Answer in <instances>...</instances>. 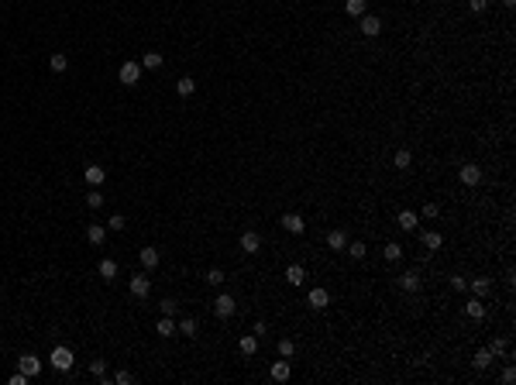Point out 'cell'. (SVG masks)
<instances>
[{
    "instance_id": "obj_1",
    "label": "cell",
    "mask_w": 516,
    "mask_h": 385,
    "mask_svg": "<svg viewBox=\"0 0 516 385\" xmlns=\"http://www.w3.org/2000/svg\"><path fill=\"white\" fill-rule=\"evenodd\" d=\"M48 361H52V368H55V372H69L76 358H72V351H69V348H62V344H59V348H52Z\"/></svg>"
},
{
    "instance_id": "obj_2",
    "label": "cell",
    "mask_w": 516,
    "mask_h": 385,
    "mask_svg": "<svg viewBox=\"0 0 516 385\" xmlns=\"http://www.w3.org/2000/svg\"><path fill=\"white\" fill-rule=\"evenodd\" d=\"M234 310H238V299H234V296H227V293H220L217 299H214V313H217L220 320H227V317H234Z\"/></svg>"
},
{
    "instance_id": "obj_3",
    "label": "cell",
    "mask_w": 516,
    "mask_h": 385,
    "mask_svg": "<svg viewBox=\"0 0 516 385\" xmlns=\"http://www.w3.org/2000/svg\"><path fill=\"white\" fill-rule=\"evenodd\" d=\"M17 372H24L28 378H34V375L42 372V358H34V354H21V361H17Z\"/></svg>"
},
{
    "instance_id": "obj_4",
    "label": "cell",
    "mask_w": 516,
    "mask_h": 385,
    "mask_svg": "<svg viewBox=\"0 0 516 385\" xmlns=\"http://www.w3.org/2000/svg\"><path fill=\"white\" fill-rule=\"evenodd\" d=\"M458 179L465 182V186H479V182H482V169L468 162V165H461V169H458Z\"/></svg>"
},
{
    "instance_id": "obj_5",
    "label": "cell",
    "mask_w": 516,
    "mask_h": 385,
    "mask_svg": "<svg viewBox=\"0 0 516 385\" xmlns=\"http://www.w3.org/2000/svg\"><path fill=\"white\" fill-rule=\"evenodd\" d=\"M307 303H310V310H327L331 306V293L327 289H310Z\"/></svg>"
},
{
    "instance_id": "obj_6",
    "label": "cell",
    "mask_w": 516,
    "mask_h": 385,
    "mask_svg": "<svg viewBox=\"0 0 516 385\" xmlns=\"http://www.w3.org/2000/svg\"><path fill=\"white\" fill-rule=\"evenodd\" d=\"M358 28H361L365 38H375V34L382 31V21H378L375 14H361V24H358Z\"/></svg>"
},
{
    "instance_id": "obj_7",
    "label": "cell",
    "mask_w": 516,
    "mask_h": 385,
    "mask_svg": "<svg viewBox=\"0 0 516 385\" xmlns=\"http://www.w3.org/2000/svg\"><path fill=\"white\" fill-rule=\"evenodd\" d=\"M138 80H141V66H138V62H124V66H121V83H124V86H135Z\"/></svg>"
},
{
    "instance_id": "obj_8",
    "label": "cell",
    "mask_w": 516,
    "mask_h": 385,
    "mask_svg": "<svg viewBox=\"0 0 516 385\" xmlns=\"http://www.w3.org/2000/svg\"><path fill=\"white\" fill-rule=\"evenodd\" d=\"M241 251H248V255L262 251V238H258V230H244V234H241Z\"/></svg>"
},
{
    "instance_id": "obj_9",
    "label": "cell",
    "mask_w": 516,
    "mask_h": 385,
    "mask_svg": "<svg viewBox=\"0 0 516 385\" xmlns=\"http://www.w3.org/2000/svg\"><path fill=\"white\" fill-rule=\"evenodd\" d=\"M138 261H141V265L151 272V268H159L162 255H159V248H141V251H138Z\"/></svg>"
},
{
    "instance_id": "obj_10",
    "label": "cell",
    "mask_w": 516,
    "mask_h": 385,
    "mask_svg": "<svg viewBox=\"0 0 516 385\" xmlns=\"http://www.w3.org/2000/svg\"><path fill=\"white\" fill-rule=\"evenodd\" d=\"M131 293H135L138 299H145V296L151 293V282H148V275H131Z\"/></svg>"
},
{
    "instance_id": "obj_11",
    "label": "cell",
    "mask_w": 516,
    "mask_h": 385,
    "mask_svg": "<svg viewBox=\"0 0 516 385\" xmlns=\"http://www.w3.org/2000/svg\"><path fill=\"white\" fill-rule=\"evenodd\" d=\"M83 179L90 182V186H100V182L107 179V172H103L100 165H86V169H83Z\"/></svg>"
},
{
    "instance_id": "obj_12",
    "label": "cell",
    "mask_w": 516,
    "mask_h": 385,
    "mask_svg": "<svg viewBox=\"0 0 516 385\" xmlns=\"http://www.w3.org/2000/svg\"><path fill=\"white\" fill-rule=\"evenodd\" d=\"M396 224H399L403 230H416V224H420V217L413 214V210H399V217H396Z\"/></svg>"
},
{
    "instance_id": "obj_13",
    "label": "cell",
    "mask_w": 516,
    "mask_h": 385,
    "mask_svg": "<svg viewBox=\"0 0 516 385\" xmlns=\"http://www.w3.org/2000/svg\"><path fill=\"white\" fill-rule=\"evenodd\" d=\"M282 227H286L289 234H303V227H307V224H303V217H299V214H286V217H282Z\"/></svg>"
},
{
    "instance_id": "obj_14",
    "label": "cell",
    "mask_w": 516,
    "mask_h": 385,
    "mask_svg": "<svg viewBox=\"0 0 516 385\" xmlns=\"http://www.w3.org/2000/svg\"><path fill=\"white\" fill-rule=\"evenodd\" d=\"M176 334H186V337H196V334H200V323H196L193 317H186V320H179V323H176Z\"/></svg>"
},
{
    "instance_id": "obj_15",
    "label": "cell",
    "mask_w": 516,
    "mask_h": 385,
    "mask_svg": "<svg viewBox=\"0 0 516 385\" xmlns=\"http://www.w3.org/2000/svg\"><path fill=\"white\" fill-rule=\"evenodd\" d=\"M327 244H331V251H344L348 248V234H344V230H331V234H327Z\"/></svg>"
},
{
    "instance_id": "obj_16",
    "label": "cell",
    "mask_w": 516,
    "mask_h": 385,
    "mask_svg": "<svg viewBox=\"0 0 516 385\" xmlns=\"http://www.w3.org/2000/svg\"><path fill=\"white\" fill-rule=\"evenodd\" d=\"M269 375H272L275 382H286V378H289V361H286V358H279V361L272 364V372H269Z\"/></svg>"
},
{
    "instance_id": "obj_17",
    "label": "cell",
    "mask_w": 516,
    "mask_h": 385,
    "mask_svg": "<svg viewBox=\"0 0 516 385\" xmlns=\"http://www.w3.org/2000/svg\"><path fill=\"white\" fill-rule=\"evenodd\" d=\"M303 279H307L303 265H289V268H286V282L289 285H303Z\"/></svg>"
},
{
    "instance_id": "obj_18",
    "label": "cell",
    "mask_w": 516,
    "mask_h": 385,
    "mask_svg": "<svg viewBox=\"0 0 516 385\" xmlns=\"http://www.w3.org/2000/svg\"><path fill=\"white\" fill-rule=\"evenodd\" d=\"M86 241H90V244H103V241H107V227L93 224L90 230H86Z\"/></svg>"
},
{
    "instance_id": "obj_19",
    "label": "cell",
    "mask_w": 516,
    "mask_h": 385,
    "mask_svg": "<svg viewBox=\"0 0 516 385\" xmlns=\"http://www.w3.org/2000/svg\"><path fill=\"white\" fill-rule=\"evenodd\" d=\"M155 334H159V337H172V334H176V323H172V317H162L159 323H155Z\"/></svg>"
},
{
    "instance_id": "obj_20",
    "label": "cell",
    "mask_w": 516,
    "mask_h": 385,
    "mask_svg": "<svg viewBox=\"0 0 516 385\" xmlns=\"http://www.w3.org/2000/svg\"><path fill=\"white\" fill-rule=\"evenodd\" d=\"M392 165H396V169H399V172H406V169H410V165H413V155H410V151H406V148H403V151H396V159H392Z\"/></svg>"
},
{
    "instance_id": "obj_21",
    "label": "cell",
    "mask_w": 516,
    "mask_h": 385,
    "mask_svg": "<svg viewBox=\"0 0 516 385\" xmlns=\"http://www.w3.org/2000/svg\"><path fill=\"white\" fill-rule=\"evenodd\" d=\"M399 285L406 289V293H416V289H420V275H416V272H406V275L399 279Z\"/></svg>"
},
{
    "instance_id": "obj_22",
    "label": "cell",
    "mask_w": 516,
    "mask_h": 385,
    "mask_svg": "<svg viewBox=\"0 0 516 385\" xmlns=\"http://www.w3.org/2000/svg\"><path fill=\"white\" fill-rule=\"evenodd\" d=\"M100 275L107 279V282H114V279H117V265H114L110 258H103V261H100Z\"/></svg>"
},
{
    "instance_id": "obj_23",
    "label": "cell",
    "mask_w": 516,
    "mask_h": 385,
    "mask_svg": "<svg viewBox=\"0 0 516 385\" xmlns=\"http://www.w3.org/2000/svg\"><path fill=\"white\" fill-rule=\"evenodd\" d=\"M238 344H241V351H244V354H255V351H258V337H255V334H244Z\"/></svg>"
},
{
    "instance_id": "obj_24",
    "label": "cell",
    "mask_w": 516,
    "mask_h": 385,
    "mask_svg": "<svg viewBox=\"0 0 516 385\" xmlns=\"http://www.w3.org/2000/svg\"><path fill=\"white\" fill-rule=\"evenodd\" d=\"M193 90H196V83L189 80V76H183V80L176 83V93H179V97H193Z\"/></svg>"
},
{
    "instance_id": "obj_25",
    "label": "cell",
    "mask_w": 516,
    "mask_h": 385,
    "mask_svg": "<svg viewBox=\"0 0 516 385\" xmlns=\"http://www.w3.org/2000/svg\"><path fill=\"white\" fill-rule=\"evenodd\" d=\"M441 241H444V238H441V230H424V244H427L430 251L441 248Z\"/></svg>"
},
{
    "instance_id": "obj_26",
    "label": "cell",
    "mask_w": 516,
    "mask_h": 385,
    "mask_svg": "<svg viewBox=\"0 0 516 385\" xmlns=\"http://www.w3.org/2000/svg\"><path fill=\"white\" fill-rule=\"evenodd\" d=\"M365 7H368L365 0H348V4H344V11L351 14V17H361V14H365Z\"/></svg>"
},
{
    "instance_id": "obj_27",
    "label": "cell",
    "mask_w": 516,
    "mask_h": 385,
    "mask_svg": "<svg viewBox=\"0 0 516 385\" xmlns=\"http://www.w3.org/2000/svg\"><path fill=\"white\" fill-rule=\"evenodd\" d=\"M465 313H468V317H471V320H482V317H485V306H482V303H479V299H471V303H468V306H465Z\"/></svg>"
},
{
    "instance_id": "obj_28",
    "label": "cell",
    "mask_w": 516,
    "mask_h": 385,
    "mask_svg": "<svg viewBox=\"0 0 516 385\" xmlns=\"http://www.w3.org/2000/svg\"><path fill=\"white\" fill-rule=\"evenodd\" d=\"M162 66V55L159 52H145V59H141V69H159Z\"/></svg>"
},
{
    "instance_id": "obj_29",
    "label": "cell",
    "mask_w": 516,
    "mask_h": 385,
    "mask_svg": "<svg viewBox=\"0 0 516 385\" xmlns=\"http://www.w3.org/2000/svg\"><path fill=\"white\" fill-rule=\"evenodd\" d=\"M48 69H52V72H66V69H69V59H66V55H52V59H48Z\"/></svg>"
},
{
    "instance_id": "obj_30",
    "label": "cell",
    "mask_w": 516,
    "mask_h": 385,
    "mask_svg": "<svg viewBox=\"0 0 516 385\" xmlns=\"http://www.w3.org/2000/svg\"><path fill=\"white\" fill-rule=\"evenodd\" d=\"M159 310H162V317H176V313H179V303H176V299H162Z\"/></svg>"
},
{
    "instance_id": "obj_31",
    "label": "cell",
    "mask_w": 516,
    "mask_h": 385,
    "mask_svg": "<svg viewBox=\"0 0 516 385\" xmlns=\"http://www.w3.org/2000/svg\"><path fill=\"white\" fill-rule=\"evenodd\" d=\"M471 361H475V368H479V372H485V368L492 364V354H489V351H479L475 358H471Z\"/></svg>"
},
{
    "instance_id": "obj_32",
    "label": "cell",
    "mask_w": 516,
    "mask_h": 385,
    "mask_svg": "<svg viewBox=\"0 0 516 385\" xmlns=\"http://www.w3.org/2000/svg\"><path fill=\"white\" fill-rule=\"evenodd\" d=\"M382 251H386V261H396V258H399V255H403V244H396V241H389V244H386V248H382Z\"/></svg>"
},
{
    "instance_id": "obj_33",
    "label": "cell",
    "mask_w": 516,
    "mask_h": 385,
    "mask_svg": "<svg viewBox=\"0 0 516 385\" xmlns=\"http://www.w3.org/2000/svg\"><path fill=\"white\" fill-rule=\"evenodd\" d=\"M90 372L97 375V378H107V361H103V358H93V361H90Z\"/></svg>"
},
{
    "instance_id": "obj_34",
    "label": "cell",
    "mask_w": 516,
    "mask_h": 385,
    "mask_svg": "<svg viewBox=\"0 0 516 385\" xmlns=\"http://www.w3.org/2000/svg\"><path fill=\"white\" fill-rule=\"evenodd\" d=\"M489 289H492V282H489V279H475V282H471V293H475V296H485Z\"/></svg>"
},
{
    "instance_id": "obj_35",
    "label": "cell",
    "mask_w": 516,
    "mask_h": 385,
    "mask_svg": "<svg viewBox=\"0 0 516 385\" xmlns=\"http://www.w3.org/2000/svg\"><path fill=\"white\" fill-rule=\"evenodd\" d=\"M344 251H348V255H351V258L358 261V258H365V251H368V248H365V244H361V241H355V244H348V248H344Z\"/></svg>"
},
{
    "instance_id": "obj_36",
    "label": "cell",
    "mask_w": 516,
    "mask_h": 385,
    "mask_svg": "<svg viewBox=\"0 0 516 385\" xmlns=\"http://www.w3.org/2000/svg\"><path fill=\"white\" fill-rule=\"evenodd\" d=\"M293 351H296L293 340H279V358H293Z\"/></svg>"
},
{
    "instance_id": "obj_37",
    "label": "cell",
    "mask_w": 516,
    "mask_h": 385,
    "mask_svg": "<svg viewBox=\"0 0 516 385\" xmlns=\"http://www.w3.org/2000/svg\"><path fill=\"white\" fill-rule=\"evenodd\" d=\"M489 354H492V358H495V354H506V340H503V337H492V344H489Z\"/></svg>"
},
{
    "instance_id": "obj_38",
    "label": "cell",
    "mask_w": 516,
    "mask_h": 385,
    "mask_svg": "<svg viewBox=\"0 0 516 385\" xmlns=\"http://www.w3.org/2000/svg\"><path fill=\"white\" fill-rule=\"evenodd\" d=\"M206 282H210V285H220V282H224V272H220V268H210V272H206Z\"/></svg>"
},
{
    "instance_id": "obj_39",
    "label": "cell",
    "mask_w": 516,
    "mask_h": 385,
    "mask_svg": "<svg viewBox=\"0 0 516 385\" xmlns=\"http://www.w3.org/2000/svg\"><path fill=\"white\" fill-rule=\"evenodd\" d=\"M114 382H117V385H131V382H135V375H131V372H124V368H121V372L114 375Z\"/></svg>"
},
{
    "instance_id": "obj_40",
    "label": "cell",
    "mask_w": 516,
    "mask_h": 385,
    "mask_svg": "<svg viewBox=\"0 0 516 385\" xmlns=\"http://www.w3.org/2000/svg\"><path fill=\"white\" fill-rule=\"evenodd\" d=\"M451 285H454L458 293H465V289H468V279H465V275H451Z\"/></svg>"
},
{
    "instance_id": "obj_41",
    "label": "cell",
    "mask_w": 516,
    "mask_h": 385,
    "mask_svg": "<svg viewBox=\"0 0 516 385\" xmlns=\"http://www.w3.org/2000/svg\"><path fill=\"white\" fill-rule=\"evenodd\" d=\"M485 7H489V0H468V11L471 14H482Z\"/></svg>"
},
{
    "instance_id": "obj_42",
    "label": "cell",
    "mask_w": 516,
    "mask_h": 385,
    "mask_svg": "<svg viewBox=\"0 0 516 385\" xmlns=\"http://www.w3.org/2000/svg\"><path fill=\"white\" fill-rule=\"evenodd\" d=\"M86 203L97 210V206H103V192H86Z\"/></svg>"
},
{
    "instance_id": "obj_43",
    "label": "cell",
    "mask_w": 516,
    "mask_h": 385,
    "mask_svg": "<svg viewBox=\"0 0 516 385\" xmlns=\"http://www.w3.org/2000/svg\"><path fill=\"white\" fill-rule=\"evenodd\" d=\"M124 224H127V220H124L121 214H114V217H110V230H124Z\"/></svg>"
},
{
    "instance_id": "obj_44",
    "label": "cell",
    "mask_w": 516,
    "mask_h": 385,
    "mask_svg": "<svg viewBox=\"0 0 516 385\" xmlns=\"http://www.w3.org/2000/svg\"><path fill=\"white\" fill-rule=\"evenodd\" d=\"M252 334H255V337H265V334H269V327H265V320H258V323H255V327H252Z\"/></svg>"
},
{
    "instance_id": "obj_45",
    "label": "cell",
    "mask_w": 516,
    "mask_h": 385,
    "mask_svg": "<svg viewBox=\"0 0 516 385\" xmlns=\"http://www.w3.org/2000/svg\"><path fill=\"white\" fill-rule=\"evenodd\" d=\"M437 214H441V206H437V203H427L424 206V217H437Z\"/></svg>"
},
{
    "instance_id": "obj_46",
    "label": "cell",
    "mask_w": 516,
    "mask_h": 385,
    "mask_svg": "<svg viewBox=\"0 0 516 385\" xmlns=\"http://www.w3.org/2000/svg\"><path fill=\"white\" fill-rule=\"evenodd\" d=\"M11 385H28V375H24V372H17V375H11Z\"/></svg>"
},
{
    "instance_id": "obj_47",
    "label": "cell",
    "mask_w": 516,
    "mask_h": 385,
    "mask_svg": "<svg viewBox=\"0 0 516 385\" xmlns=\"http://www.w3.org/2000/svg\"><path fill=\"white\" fill-rule=\"evenodd\" d=\"M503 4H506V7H516V0H503Z\"/></svg>"
}]
</instances>
